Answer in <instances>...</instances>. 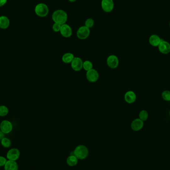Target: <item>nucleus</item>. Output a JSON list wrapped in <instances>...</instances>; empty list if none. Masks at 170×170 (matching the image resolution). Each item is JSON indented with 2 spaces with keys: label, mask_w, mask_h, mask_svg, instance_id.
Segmentation results:
<instances>
[{
  "label": "nucleus",
  "mask_w": 170,
  "mask_h": 170,
  "mask_svg": "<svg viewBox=\"0 0 170 170\" xmlns=\"http://www.w3.org/2000/svg\"><path fill=\"white\" fill-rule=\"evenodd\" d=\"M52 19L54 23L62 25L66 23L68 19V14L64 10H56L53 13Z\"/></svg>",
  "instance_id": "f257e3e1"
},
{
  "label": "nucleus",
  "mask_w": 170,
  "mask_h": 170,
  "mask_svg": "<svg viewBox=\"0 0 170 170\" xmlns=\"http://www.w3.org/2000/svg\"><path fill=\"white\" fill-rule=\"evenodd\" d=\"M74 155L79 160H84L88 157L89 155V150L87 147L85 145H78L75 148L73 151Z\"/></svg>",
  "instance_id": "f03ea898"
},
{
  "label": "nucleus",
  "mask_w": 170,
  "mask_h": 170,
  "mask_svg": "<svg viewBox=\"0 0 170 170\" xmlns=\"http://www.w3.org/2000/svg\"><path fill=\"white\" fill-rule=\"evenodd\" d=\"M35 11L36 15L41 18L47 17L49 13V8L44 3L37 4L35 7Z\"/></svg>",
  "instance_id": "7ed1b4c3"
},
{
  "label": "nucleus",
  "mask_w": 170,
  "mask_h": 170,
  "mask_svg": "<svg viewBox=\"0 0 170 170\" xmlns=\"http://www.w3.org/2000/svg\"><path fill=\"white\" fill-rule=\"evenodd\" d=\"M90 35V29L86 26H82L79 28L77 31V36L79 39L84 40L89 37Z\"/></svg>",
  "instance_id": "20e7f679"
},
{
  "label": "nucleus",
  "mask_w": 170,
  "mask_h": 170,
  "mask_svg": "<svg viewBox=\"0 0 170 170\" xmlns=\"http://www.w3.org/2000/svg\"><path fill=\"white\" fill-rule=\"evenodd\" d=\"M101 7L102 10L109 13L113 11L114 4L113 0H101Z\"/></svg>",
  "instance_id": "39448f33"
},
{
  "label": "nucleus",
  "mask_w": 170,
  "mask_h": 170,
  "mask_svg": "<svg viewBox=\"0 0 170 170\" xmlns=\"http://www.w3.org/2000/svg\"><path fill=\"white\" fill-rule=\"evenodd\" d=\"M86 78L90 82H96L99 80V73L96 70L93 68L90 70L87 71V73H86Z\"/></svg>",
  "instance_id": "423d86ee"
},
{
  "label": "nucleus",
  "mask_w": 170,
  "mask_h": 170,
  "mask_svg": "<svg viewBox=\"0 0 170 170\" xmlns=\"http://www.w3.org/2000/svg\"><path fill=\"white\" fill-rule=\"evenodd\" d=\"M107 63L111 69L117 68L119 65V59L116 55H111L107 59Z\"/></svg>",
  "instance_id": "0eeeda50"
},
{
  "label": "nucleus",
  "mask_w": 170,
  "mask_h": 170,
  "mask_svg": "<svg viewBox=\"0 0 170 170\" xmlns=\"http://www.w3.org/2000/svg\"><path fill=\"white\" fill-rule=\"evenodd\" d=\"M83 61L80 57H75L74 59L73 60L71 66L73 70L75 71H80L83 68Z\"/></svg>",
  "instance_id": "6e6552de"
},
{
  "label": "nucleus",
  "mask_w": 170,
  "mask_h": 170,
  "mask_svg": "<svg viewBox=\"0 0 170 170\" xmlns=\"http://www.w3.org/2000/svg\"><path fill=\"white\" fill-rule=\"evenodd\" d=\"M60 32L63 37L69 38L72 35V30L70 25L66 24H64L61 25Z\"/></svg>",
  "instance_id": "1a4fd4ad"
},
{
  "label": "nucleus",
  "mask_w": 170,
  "mask_h": 170,
  "mask_svg": "<svg viewBox=\"0 0 170 170\" xmlns=\"http://www.w3.org/2000/svg\"><path fill=\"white\" fill-rule=\"evenodd\" d=\"M1 130L5 134L10 133L13 129L12 123L8 120H5L2 121L0 124Z\"/></svg>",
  "instance_id": "9d476101"
},
{
  "label": "nucleus",
  "mask_w": 170,
  "mask_h": 170,
  "mask_svg": "<svg viewBox=\"0 0 170 170\" xmlns=\"http://www.w3.org/2000/svg\"><path fill=\"white\" fill-rule=\"evenodd\" d=\"M20 156V152L17 148H12L8 152L7 157L9 160L15 161L19 158Z\"/></svg>",
  "instance_id": "9b49d317"
},
{
  "label": "nucleus",
  "mask_w": 170,
  "mask_h": 170,
  "mask_svg": "<svg viewBox=\"0 0 170 170\" xmlns=\"http://www.w3.org/2000/svg\"><path fill=\"white\" fill-rule=\"evenodd\" d=\"M158 49L161 53L167 54L170 52V44L168 42L162 40L158 45Z\"/></svg>",
  "instance_id": "f8f14e48"
},
{
  "label": "nucleus",
  "mask_w": 170,
  "mask_h": 170,
  "mask_svg": "<svg viewBox=\"0 0 170 170\" xmlns=\"http://www.w3.org/2000/svg\"><path fill=\"white\" fill-rule=\"evenodd\" d=\"M143 126H144L143 121L139 118H136L133 120L131 124V129L135 131L140 130Z\"/></svg>",
  "instance_id": "ddd939ff"
},
{
  "label": "nucleus",
  "mask_w": 170,
  "mask_h": 170,
  "mask_svg": "<svg viewBox=\"0 0 170 170\" xmlns=\"http://www.w3.org/2000/svg\"><path fill=\"white\" fill-rule=\"evenodd\" d=\"M136 99L135 93L132 90H129L126 92L124 95V100L129 104H132L134 102Z\"/></svg>",
  "instance_id": "4468645a"
},
{
  "label": "nucleus",
  "mask_w": 170,
  "mask_h": 170,
  "mask_svg": "<svg viewBox=\"0 0 170 170\" xmlns=\"http://www.w3.org/2000/svg\"><path fill=\"white\" fill-rule=\"evenodd\" d=\"M163 39H161L158 36L156 35H153L150 36L149 39V43L153 47H158L161 42Z\"/></svg>",
  "instance_id": "2eb2a0df"
},
{
  "label": "nucleus",
  "mask_w": 170,
  "mask_h": 170,
  "mask_svg": "<svg viewBox=\"0 0 170 170\" xmlns=\"http://www.w3.org/2000/svg\"><path fill=\"white\" fill-rule=\"evenodd\" d=\"M5 170H18V165L14 161L8 160L6 162Z\"/></svg>",
  "instance_id": "dca6fc26"
},
{
  "label": "nucleus",
  "mask_w": 170,
  "mask_h": 170,
  "mask_svg": "<svg viewBox=\"0 0 170 170\" xmlns=\"http://www.w3.org/2000/svg\"><path fill=\"white\" fill-rule=\"evenodd\" d=\"M10 20L8 17L2 16L0 17V28L2 29H6L10 25Z\"/></svg>",
  "instance_id": "f3484780"
},
{
  "label": "nucleus",
  "mask_w": 170,
  "mask_h": 170,
  "mask_svg": "<svg viewBox=\"0 0 170 170\" xmlns=\"http://www.w3.org/2000/svg\"><path fill=\"white\" fill-rule=\"evenodd\" d=\"M78 159L74 155H71L67 159V164L71 167H74L77 164Z\"/></svg>",
  "instance_id": "a211bd4d"
},
{
  "label": "nucleus",
  "mask_w": 170,
  "mask_h": 170,
  "mask_svg": "<svg viewBox=\"0 0 170 170\" xmlns=\"http://www.w3.org/2000/svg\"><path fill=\"white\" fill-rule=\"evenodd\" d=\"M74 55L71 53H66L63 55L62 57V61L66 64L71 63L74 59Z\"/></svg>",
  "instance_id": "6ab92c4d"
},
{
  "label": "nucleus",
  "mask_w": 170,
  "mask_h": 170,
  "mask_svg": "<svg viewBox=\"0 0 170 170\" xmlns=\"http://www.w3.org/2000/svg\"><path fill=\"white\" fill-rule=\"evenodd\" d=\"M83 68L86 71L90 70L93 68V64L89 60H86L83 62Z\"/></svg>",
  "instance_id": "aec40b11"
},
{
  "label": "nucleus",
  "mask_w": 170,
  "mask_h": 170,
  "mask_svg": "<svg viewBox=\"0 0 170 170\" xmlns=\"http://www.w3.org/2000/svg\"><path fill=\"white\" fill-rule=\"evenodd\" d=\"M139 119L143 121H146L148 118V113L146 111L142 110L140 112L139 114Z\"/></svg>",
  "instance_id": "412c9836"
},
{
  "label": "nucleus",
  "mask_w": 170,
  "mask_h": 170,
  "mask_svg": "<svg viewBox=\"0 0 170 170\" xmlns=\"http://www.w3.org/2000/svg\"><path fill=\"white\" fill-rule=\"evenodd\" d=\"M8 113V109L6 106H0V117H5Z\"/></svg>",
  "instance_id": "4be33fe9"
},
{
  "label": "nucleus",
  "mask_w": 170,
  "mask_h": 170,
  "mask_svg": "<svg viewBox=\"0 0 170 170\" xmlns=\"http://www.w3.org/2000/svg\"><path fill=\"white\" fill-rule=\"evenodd\" d=\"M1 144L4 147H10L11 145V141L8 138H3L1 140Z\"/></svg>",
  "instance_id": "5701e85b"
},
{
  "label": "nucleus",
  "mask_w": 170,
  "mask_h": 170,
  "mask_svg": "<svg viewBox=\"0 0 170 170\" xmlns=\"http://www.w3.org/2000/svg\"><path fill=\"white\" fill-rule=\"evenodd\" d=\"M94 24H95V22H94V19L91 18H89V19H86V21L85 22V26H86L87 28L90 29L93 28Z\"/></svg>",
  "instance_id": "b1692460"
},
{
  "label": "nucleus",
  "mask_w": 170,
  "mask_h": 170,
  "mask_svg": "<svg viewBox=\"0 0 170 170\" xmlns=\"http://www.w3.org/2000/svg\"><path fill=\"white\" fill-rule=\"evenodd\" d=\"M162 98L166 101H170V91L165 90L162 94Z\"/></svg>",
  "instance_id": "393cba45"
},
{
  "label": "nucleus",
  "mask_w": 170,
  "mask_h": 170,
  "mask_svg": "<svg viewBox=\"0 0 170 170\" xmlns=\"http://www.w3.org/2000/svg\"><path fill=\"white\" fill-rule=\"evenodd\" d=\"M61 27V25L59 24L54 23L52 25L53 30L55 32H60Z\"/></svg>",
  "instance_id": "a878e982"
},
{
  "label": "nucleus",
  "mask_w": 170,
  "mask_h": 170,
  "mask_svg": "<svg viewBox=\"0 0 170 170\" xmlns=\"http://www.w3.org/2000/svg\"><path fill=\"white\" fill-rule=\"evenodd\" d=\"M7 161L5 157L0 156V167H3L5 166Z\"/></svg>",
  "instance_id": "bb28decb"
},
{
  "label": "nucleus",
  "mask_w": 170,
  "mask_h": 170,
  "mask_svg": "<svg viewBox=\"0 0 170 170\" xmlns=\"http://www.w3.org/2000/svg\"><path fill=\"white\" fill-rule=\"evenodd\" d=\"M7 2V0H0V7L4 6Z\"/></svg>",
  "instance_id": "cd10ccee"
},
{
  "label": "nucleus",
  "mask_w": 170,
  "mask_h": 170,
  "mask_svg": "<svg viewBox=\"0 0 170 170\" xmlns=\"http://www.w3.org/2000/svg\"><path fill=\"white\" fill-rule=\"evenodd\" d=\"M4 133L1 130L0 131V140H2L3 138H4Z\"/></svg>",
  "instance_id": "c85d7f7f"
},
{
  "label": "nucleus",
  "mask_w": 170,
  "mask_h": 170,
  "mask_svg": "<svg viewBox=\"0 0 170 170\" xmlns=\"http://www.w3.org/2000/svg\"><path fill=\"white\" fill-rule=\"evenodd\" d=\"M68 1L71 3H74L77 0H68Z\"/></svg>",
  "instance_id": "c756f323"
},
{
  "label": "nucleus",
  "mask_w": 170,
  "mask_h": 170,
  "mask_svg": "<svg viewBox=\"0 0 170 170\" xmlns=\"http://www.w3.org/2000/svg\"><path fill=\"white\" fill-rule=\"evenodd\" d=\"M169 114H170V113H169Z\"/></svg>",
  "instance_id": "7c9ffc66"
},
{
  "label": "nucleus",
  "mask_w": 170,
  "mask_h": 170,
  "mask_svg": "<svg viewBox=\"0 0 170 170\" xmlns=\"http://www.w3.org/2000/svg\"></svg>",
  "instance_id": "2f4dec72"
}]
</instances>
